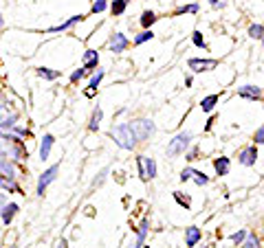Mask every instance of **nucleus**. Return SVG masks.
Wrapping results in <instances>:
<instances>
[{"label": "nucleus", "mask_w": 264, "mask_h": 248, "mask_svg": "<svg viewBox=\"0 0 264 248\" xmlns=\"http://www.w3.org/2000/svg\"><path fill=\"white\" fill-rule=\"evenodd\" d=\"M99 62H102V55H99V51H95V48H86V51L82 53V66L88 70V75L95 73L99 68Z\"/></svg>", "instance_id": "obj_14"}, {"label": "nucleus", "mask_w": 264, "mask_h": 248, "mask_svg": "<svg viewBox=\"0 0 264 248\" xmlns=\"http://www.w3.org/2000/svg\"><path fill=\"white\" fill-rule=\"evenodd\" d=\"M55 248H68V240H58V244H55Z\"/></svg>", "instance_id": "obj_44"}, {"label": "nucleus", "mask_w": 264, "mask_h": 248, "mask_svg": "<svg viewBox=\"0 0 264 248\" xmlns=\"http://www.w3.org/2000/svg\"><path fill=\"white\" fill-rule=\"evenodd\" d=\"M110 7V0H92L90 2V15H102Z\"/></svg>", "instance_id": "obj_30"}, {"label": "nucleus", "mask_w": 264, "mask_h": 248, "mask_svg": "<svg viewBox=\"0 0 264 248\" xmlns=\"http://www.w3.org/2000/svg\"><path fill=\"white\" fill-rule=\"evenodd\" d=\"M260 42H262V46H264V37H262V40H260Z\"/></svg>", "instance_id": "obj_48"}, {"label": "nucleus", "mask_w": 264, "mask_h": 248, "mask_svg": "<svg viewBox=\"0 0 264 248\" xmlns=\"http://www.w3.org/2000/svg\"><path fill=\"white\" fill-rule=\"evenodd\" d=\"M192 180H194L196 187H207L212 183V178H209L205 172H200V169H194V172H192Z\"/></svg>", "instance_id": "obj_32"}, {"label": "nucleus", "mask_w": 264, "mask_h": 248, "mask_svg": "<svg viewBox=\"0 0 264 248\" xmlns=\"http://www.w3.org/2000/svg\"><path fill=\"white\" fill-rule=\"evenodd\" d=\"M246 235H249V231H246V229H238V231H236V233H231V235H229V240L234 242L236 246H240L242 242L246 240Z\"/></svg>", "instance_id": "obj_35"}, {"label": "nucleus", "mask_w": 264, "mask_h": 248, "mask_svg": "<svg viewBox=\"0 0 264 248\" xmlns=\"http://www.w3.org/2000/svg\"><path fill=\"white\" fill-rule=\"evenodd\" d=\"M198 11H200V2H198V0H192V2L178 4V7L172 11V15L174 18H178V15H196Z\"/></svg>", "instance_id": "obj_20"}, {"label": "nucleus", "mask_w": 264, "mask_h": 248, "mask_svg": "<svg viewBox=\"0 0 264 248\" xmlns=\"http://www.w3.org/2000/svg\"><path fill=\"white\" fill-rule=\"evenodd\" d=\"M108 136L114 141V145L119 147V150L124 152H134L136 147H139V136L134 134V130H132V123L130 121H119V123H114L112 128H110Z\"/></svg>", "instance_id": "obj_2"}, {"label": "nucleus", "mask_w": 264, "mask_h": 248, "mask_svg": "<svg viewBox=\"0 0 264 248\" xmlns=\"http://www.w3.org/2000/svg\"><path fill=\"white\" fill-rule=\"evenodd\" d=\"M207 4H209V7H212L214 11H222V9L229 4V0H207Z\"/></svg>", "instance_id": "obj_40"}, {"label": "nucleus", "mask_w": 264, "mask_h": 248, "mask_svg": "<svg viewBox=\"0 0 264 248\" xmlns=\"http://www.w3.org/2000/svg\"><path fill=\"white\" fill-rule=\"evenodd\" d=\"M58 176H60V163H53V165H48L44 172L38 176V183H36V196L38 198H42L44 194H46V189L51 187L55 180H58Z\"/></svg>", "instance_id": "obj_5"}, {"label": "nucleus", "mask_w": 264, "mask_h": 248, "mask_svg": "<svg viewBox=\"0 0 264 248\" xmlns=\"http://www.w3.org/2000/svg\"><path fill=\"white\" fill-rule=\"evenodd\" d=\"M214 165V174L218 176V178H224V176H229L231 172V158L229 156H216L212 161Z\"/></svg>", "instance_id": "obj_18"}, {"label": "nucleus", "mask_w": 264, "mask_h": 248, "mask_svg": "<svg viewBox=\"0 0 264 248\" xmlns=\"http://www.w3.org/2000/svg\"><path fill=\"white\" fill-rule=\"evenodd\" d=\"M2 31H4V18H2V13H0V35H2Z\"/></svg>", "instance_id": "obj_47"}, {"label": "nucleus", "mask_w": 264, "mask_h": 248, "mask_svg": "<svg viewBox=\"0 0 264 248\" xmlns=\"http://www.w3.org/2000/svg\"><path fill=\"white\" fill-rule=\"evenodd\" d=\"M84 18H86L84 13L68 15V18L62 20L60 24H55V26H48V29H44V33H68V31H73L77 24H82V22H84Z\"/></svg>", "instance_id": "obj_9"}, {"label": "nucleus", "mask_w": 264, "mask_h": 248, "mask_svg": "<svg viewBox=\"0 0 264 248\" xmlns=\"http://www.w3.org/2000/svg\"><path fill=\"white\" fill-rule=\"evenodd\" d=\"M258 145L256 143H251V145H244L242 150L238 152V165H242V167H256V163H258Z\"/></svg>", "instance_id": "obj_10"}, {"label": "nucleus", "mask_w": 264, "mask_h": 248, "mask_svg": "<svg viewBox=\"0 0 264 248\" xmlns=\"http://www.w3.org/2000/svg\"><path fill=\"white\" fill-rule=\"evenodd\" d=\"M0 156L9 158L14 163H22L29 158V152L24 147V141L18 139L14 132L9 130H0Z\"/></svg>", "instance_id": "obj_1"}, {"label": "nucleus", "mask_w": 264, "mask_h": 248, "mask_svg": "<svg viewBox=\"0 0 264 248\" xmlns=\"http://www.w3.org/2000/svg\"><path fill=\"white\" fill-rule=\"evenodd\" d=\"M108 174H110V167H104V169H102V172H99V174H97V178H95V180H92V185H90V187H92V189H95V187H102L104 183H106V178H108Z\"/></svg>", "instance_id": "obj_37"}, {"label": "nucleus", "mask_w": 264, "mask_h": 248, "mask_svg": "<svg viewBox=\"0 0 264 248\" xmlns=\"http://www.w3.org/2000/svg\"><path fill=\"white\" fill-rule=\"evenodd\" d=\"M9 248H18V246H9Z\"/></svg>", "instance_id": "obj_49"}, {"label": "nucleus", "mask_w": 264, "mask_h": 248, "mask_svg": "<svg viewBox=\"0 0 264 248\" xmlns=\"http://www.w3.org/2000/svg\"><path fill=\"white\" fill-rule=\"evenodd\" d=\"M218 59L216 57H190L187 59V68L192 70V75H202V73H212L218 68Z\"/></svg>", "instance_id": "obj_7"}, {"label": "nucleus", "mask_w": 264, "mask_h": 248, "mask_svg": "<svg viewBox=\"0 0 264 248\" xmlns=\"http://www.w3.org/2000/svg\"><path fill=\"white\" fill-rule=\"evenodd\" d=\"M253 143H256L258 147H260V145H264V123H262L260 128L256 130V132H253Z\"/></svg>", "instance_id": "obj_39"}, {"label": "nucleus", "mask_w": 264, "mask_h": 248, "mask_svg": "<svg viewBox=\"0 0 264 248\" xmlns=\"http://www.w3.org/2000/svg\"><path fill=\"white\" fill-rule=\"evenodd\" d=\"M126 112H128V108H119V110H117V112H114V117H117V119H119V117H124V114H126Z\"/></svg>", "instance_id": "obj_45"}, {"label": "nucleus", "mask_w": 264, "mask_h": 248, "mask_svg": "<svg viewBox=\"0 0 264 248\" xmlns=\"http://www.w3.org/2000/svg\"><path fill=\"white\" fill-rule=\"evenodd\" d=\"M134 161H136V174H139V178L143 180V183L154 180L158 176V165H156V161H154L152 156H148V154H139Z\"/></svg>", "instance_id": "obj_4"}, {"label": "nucleus", "mask_w": 264, "mask_h": 248, "mask_svg": "<svg viewBox=\"0 0 264 248\" xmlns=\"http://www.w3.org/2000/svg\"><path fill=\"white\" fill-rule=\"evenodd\" d=\"M104 77H106V68H102V66H99L95 73H90V77H88V84H86V90H84L86 97H95V92H97V88L102 86Z\"/></svg>", "instance_id": "obj_16"}, {"label": "nucleus", "mask_w": 264, "mask_h": 248, "mask_svg": "<svg viewBox=\"0 0 264 248\" xmlns=\"http://www.w3.org/2000/svg\"><path fill=\"white\" fill-rule=\"evenodd\" d=\"M194 86V75H187L185 77V88H192Z\"/></svg>", "instance_id": "obj_43"}, {"label": "nucleus", "mask_w": 264, "mask_h": 248, "mask_svg": "<svg viewBox=\"0 0 264 248\" xmlns=\"http://www.w3.org/2000/svg\"><path fill=\"white\" fill-rule=\"evenodd\" d=\"M242 248H262V242H260V238H258L256 233H249L246 235V240L240 244Z\"/></svg>", "instance_id": "obj_34"}, {"label": "nucleus", "mask_w": 264, "mask_h": 248, "mask_svg": "<svg viewBox=\"0 0 264 248\" xmlns=\"http://www.w3.org/2000/svg\"><path fill=\"white\" fill-rule=\"evenodd\" d=\"M53 147H55V136L51 132H46V134L40 139V145H38V158H40L42 163H46L48 158H51Z\"/></svg>", "instance_id": "obj_13"}, {"label": "nucleus", "mask_w": 264, "mask_h": 248, "mask_svg": "<svg viewBox=\"0 0 264 248\" xmlns=\"http://www.w3.org/2000/svg\"><path fill=\"white\" fill-rule=\"evenodd\" d=\"M86 77H88V70L84 68V66H80V68H75L73 73L68 75V81H70V84H80V81L86 79Z\"/></svg>", "instance_id": "obj_33"}, {"label": "nucleus", "mask_w": 264, "mask_h": 248, "mask_svg": "<svg viewBox=\"0 0 264 248\" xmlns=\"http://www.w3.org/2000/svg\"><path fill=\"white\" fill-rule=\"evenodd\" d=\"M33 73L44 81H58L60 77H62V70H55V68H51V66H36Z\"/></svg>", "instance_id": "obj_19"}, {"label": "nucleus", "mask_w": 264, "mask_h": 248, "mask_svg": "<svg viewBox=\"0 0 264 248\" xmlns=\"http://www.w3.org/2000/svg\"><path fill=\"white\" fill-rule=\"evenodd\" d=\"M202 240V231L198 227H187L185 229V248H196Z\"/></svg>", "instance_id": "obj_21"}, {"label": "nucleus", "mask_w": 264, "mask_h": 248, "mask_svg": "<svg viewBox=\"0 0 264 248\" xmlns=\"http://www.w3.org/2000/svg\"><path fill=\"white\" fill-rule=\"evenodd\" d=\"M192 172H194V167L180 169V174H178V180H180V183H190V180H192Z\"/></svg>", "instance_id": "obj_41"}, {"label": "nucleus", "mask_w": 264, "mask_h": 248, "mask_svg": "<svg viewBox=\"0 0 264 248\" xmlns=\"http://www.w3.org/2000/svg\"><path fill=\"white\" fill-rule=\"evenodd\" d=\"M130 37L126 35V33H121V31H114V33H110V37H108V51L112 53V55H124L126 51L130 48Z\"/></svg>", "instance_id": "obj_8"}, {"label": "nucleus", "mask_w": 264, "mask_h": 248, "mask_svg": "<svg viewBox=\"0 0 264 248\" xmlns=\"http://www.w3.org/2000/svg\"><path fill=\"white\" fill-rule=\"evenodd\" d=\"M130 123H132V130H134V134L139 136V141H141V143L150 141L152 136L156 134V123H154L152 119H148V117H139V119H132Z\"/></svg>", "instance_id": "obj_6"}, {"label": "nucleus", "mask_w": 264, "mask_h": 248, "mask_svg": "<svg viewBox=\"0 0 264 248\" xmlns=\"http://www.w3.org/2000/svg\"><path fill=\"white\" fill-rule=\"evenodd\" d=\"M220 103V95L218 92H214V95H207V97H202L200 99V110H202V114H214V110H216V106Z\"/></svg>", "instance_id": "obj_22"}, {"label": "nucleus", "mask_w": 264, "mask_h": 248, "mask_svg": "<svg viewBox=\"0 0 264 248\" xmlns=\"http://www.w3.org/2000/svg\"><path fill=\"white\" fill-rule=\"evenodd\" d=\"M102 121H104V110H102V106H95L90 112V119H88V132H99Z\"/></svg>", "instance_id": "obj_24"}, {"label": "nucleus", "mask_w": 264, "mask_h": 248, "mask_svg": "<svg viewBox=\"0 0 264 248\" xmlns=\"http://www.w3.org/2000/svg\"><path fill=\"white\" fill-rule=\"evenodd\" d=\"M4 202H7V196H4L2 191H0V209H2V205H4Z\"/></svg>", "instance_id": "obj_46"}, {"label": "nucleus", "mask_w": 264, "mask_h": 248, "mask_svg": "<svg viewBox=\"0 0 264 248\" xmlns=\"http://www.w3.org/2000/svg\"><path fill=\"white\" fill-rule=\"evenodd\" d=\"M130 2H132V0H110V7H108L110 15H112V18H121V15L128 11Z\"/></svg>", "instance_id": "obj_25"}, {"label": "nucleus", "mask_w": 264, "mask_h": 248, "mask_svg": "<svg viewBox=\"0 0 264 248\" xmlns=\"http://www.w3.org/2000/svg\"><path fill=\"white\" fill-rule=\"evenodd\" d=\"M148 233H150V218H143L139 229H136L134 240L128 244V248H143L146 246V240H148Z\"/></svg>", "instance_id": "obj_15"}, {"label": "nucleus", "mask_w": 264, "mask_h": 248, "mask_svg": "<svg viewBox=\"0 0 264 248\" xmlns=\"http://www.w3.org/2000/svg\"><path fill=\"white\" fill-rule=\"evenodd\" d=\"M9 132H14V134L18 136V139H22V141L29 139V136H31V130H29V128H24V125H14V128H11Z\"/></svg>", "instance_id": "obj_36"}, {"label": "nucleus", "mask_w": 264, "mask_h": 248, "mask_svg": "<svg viewBox=\"0 0 264 248\" xmlns=\"http://www.w3.org/2000/svg\"><path fill=\"white\" fill-rule=\"evenodd\" d=\"M172 198H174V202H176V205H178L180 209H185V211H190V209H192L190 196L183 194V191H172Z\"/></svg>", "instance_id": "obj_29"}, {"label": "nucleus", "mask_w": 264, "mask_h": 248, "mask_svg": "<svg viewBox=\"0 0 264 248\" xmlns=\"http://www.w3.org/2000/svg\"><path fill=\"white\" fill-rule=\"evenodd\" d=\"M156 22H158L156 11H152V9H143L141 11V15H139V26H141V29H152Z\"/></svg>", "instance_id": "obj_23"}, {"label": "nucleus", "mask_w": 264, "mask_h": 248, "mask_svg": "<svg viewBox=\"0 0 264 248\" xmlns=\"http://www.w3.org/2000/svg\"><path fill=\"white\" fill-rule=\"evenodd\" d=\"M236 95L240 99H246V101H262L264 99V88L253 86V84H244L240 88H236Z\"/></svg>", "instance_id": "obj_11"}, {"label": "nucleus", "mask_w": 264, "mask_h": 248, "mask_svg": "<svg viewBox=\"0 0 264 248\" xmlns=\"http://www.w3.org/2000/svg\"><path fill=\"white\" fill-rule=\"evenodd\" d=\"M154 37H156V33L152 29H141L134 37H132V46H141V44H146V42H152Z\"/></svg>", "instance_id": "obj_27"}, {"label": "nucleus", "mask_w": 264, "mask_h": 248, "mask_svg": "<svg viewBox=\"0 0 264 248\" xmlns=\"http://www.w3.org/2000/svg\"><path fill=\"white\" fill-rule=\"evenodd\" d=\"M194 145V134L190 130H180L178 134H174L172 139L168 141V147H165V156L168 158H178V156H185V152Z\"/></svg>", "instance_id": "obj_3"}, {"label": "nucleus", "mask_w": 264, "mask_h": 248, "mask_svg": "<svg viewBox=\"0 0 264 248\" xmlns=\"http://www.w3.org/2000/svg\"><path fill=\"white\" fill-rule=\"evenodd\" d=\"M190 40H192V44H194L196 48H200V51H207V40H205V35H202L200 29H194V31H192Z\"/></svg>", "instance_id": "obj_28"}, {"label": "nucleus", "mask_w": 264, "mask_h": 248, "mask_svg": "<svg viewBox=\"0 0 264 248\" xmlns=\"http://www.w3.org/2000/svg\"><path fill=\"white\" fill-rule=\"evenodd\" d=\"M18 211H20V205L18 202H4L2 209H0V220H2V224L4 227H9L11 222H14V218L18 216Z\"/></svg>", "instance_id": "obj_17"}, {"label": "nucleus", "mask_w": 264, "mask_h": 248, "mask_svg": "<svg viewBox=\"0 0 264 248\" xmlns=\"http://www.w3.org/2000/svg\"><path fill=\"white\" fill-rule=\"evenodd\" d=\"M214 125H216V117H214V114H209V119H207L205 128H202V132H212V130H214Z\"/></svg>", "instance_id": "obj_42"}, {"label": "nucleus", "mask_w": 264, "mask_h": 248, "mask_svg": "<svg viewBox=\"0 0 264 248\" xmlns=\"http://www.w3.org/2000/svg\"><path fill=\"white\" fill-rule=\"evenodd\" d=\"M198 156H200V147H198V145H192L190 150L185 152V161H187V163L198 161Z\"/></svg>", "instance_id": "obj_38"}, {"label": "nucleus", "mask_w": 264, "mask_h": 248, "mask_svg": "<svg viewBox=\"0 0 264 248\" xmlns=\"http://www.w3.org/2000/svg\"><path fill=\"white\" fill-rule=\"evenodd\" d=\"M0 176H4V178H11V180H20L22 178L20 163H14V161H9V158L0 156Z\"/></svg>", "instance_id": "obj_12"}, {"label": "nucleus", "mask_w": 264, "mask_h": 248, "mask_svg": "<svg viewBox=\"0 0 264 248\" xmlns=\"http://www.w3.org/2000/svg\"><path fill=\"white\" fill-rule=\"evenodd\" d=\"M0 191H9V194H24V189H22V185L18 180H11V178H4V176H0Z\"/></svg>", "instance_id": "obj_26"}, {"label": "nucleus", "mask_w": 264, "mask_h": 248, "mask_svg": "<svg viewBox=\"0 0 264 248\" xmlns=\"http://www.w3.org/2000/svg\"><path fill=\"white\" fill-rule=\"evenodd\" d=\"M143 248H150V246H148V244H146V246H143Z\"/></svg>", "instance_id": "obj_50"}, {"label": "nucleus", "mask_w": 264, "mask_h": 248, "mask_svg": "<svg viewBox=\"0 0 264 248\" xmlns=\"http://www.w3.org/2000/svg\"><path fill=\"white\" fill-rule=\"evenodd\" d=\"M246 35H249L251 40H262L264 37V24H260V22H251L249 29H246Z\"/></svg>", "instance_id": "obj_31"}]
</instances>
